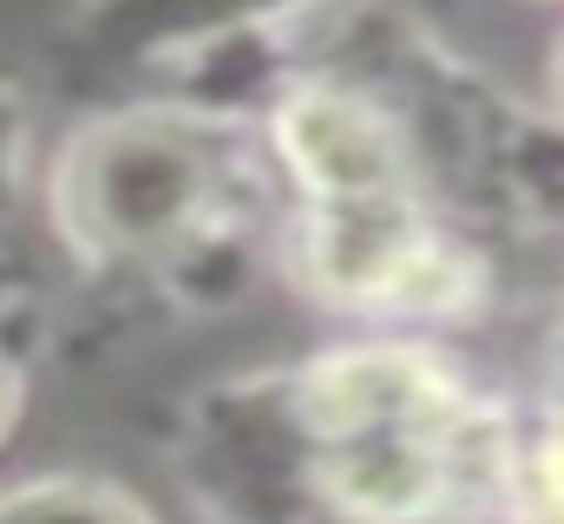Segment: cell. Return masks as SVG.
<instances>
[{
  "label": "cell",
  "instance_id": "1",
  "mask_svg": "<svg viewBox=\"0 0 564 524\" xmlns=\"http://www.w3.org/2000/svg\"><path fill=\"white\" fill-rule=\"evenodd\" d=\"M512 400L473 387L421 335H368L243 381L197 433L237 524L499 518Z\"/></svg>",
  "mask_w": 564,
  "mask_h": 524
},
{
  "label": "cell",
  "instance_id": "5",
  "mask_svg": "<svg viewBox=\"0 0 564 524\" xmlns=\"http://www.w3.org/2000/svg\"><path fill=\"white\" fill-rule=\"evenodd\" d=\"M492 524H564V381L512 406Z\"/></svg>",
  "mask_w": 564,
  "mask_h": 524
},
{
  "label": "cell",
  "instance_id": "6",
  "mask_svg": "<svg viewBox=\"0 0 564 524\" xmlns=\"http://www.w3.org/2000/svg\"><path fill=\"white\" fill-rule=\"evenodd\" d=\"M0 524H158L139 499L93 472H46L0 492Z\"/></svg>",
  "mask_w": 564,
  "mask_h": 524
},
{
  "label": "cell",
  "instance_id": "8",
  "mask_svg": "<svg viewBox=\"0 0 564 524\" xmlns=\"http://www.w3.org/2000/svg\"><path fill=\"white\" fill-rule=\"evenodd\" d=\"M20 400H26V381H20V368H13V354L0 348V439L20 426Z\"/></svg>",
  "mask_w": 564,
  "mask_h": 524
},
{
  "label": "cell",
  "instance_id": "9",
  "mask_svg": "<svg viewBox=\"0 0 564 524\" xmlns=\"http://www.w3.org/2000/svg\"><path fill=\"white\" fill-rule=\"evenodd\" d=\"M545 92H552V112L564 119V33H558V46H552V66H545Z\"/></svg>",
  "mask_w": 564,
  "mask_h": 524
},
{
  "label": "cell",
  "instance_id": "7",
  "mask_svg": "<svg viewBox=\"0 0 564 524\" xmlns=\"http://www.w3.org/2000/svg\"><path fill=\"white\" fill-rule=\"evenodd\" d=\"M26 190V92L0 73V237Z\"/></svg>",
  "mask_w": 564,
  "mask_h": 524
},
{
  "label": "cell",
  "instance_id": "2",
  "mask_svg": "<svg viewBox=\"0 0 564 524\" xmlns=\"http://www.w3.org/2000/svg\"><path fill=\"white\" fill-rule=\"evenodd\" d=\"M270 144L230 106L139 99L93 112L53 157V223L79 262L132 282L197 288L237 275L270 223Z\"/></svg>",
  "mask_w": 564,
  "mask_h": 524
},
{
  "label": "cell",
  "instance_id": "4",
  "mask_svg": "<svg viewBox=\"0 0 564 524\" xmlns=\"http://www.w3.org/2000/svg\"><path fill=\"white\" fill-rule=\"evenodd\" d=\"M335 0H86L79 46L106 66H158V59H230L263 46L302 13Z\"/></svg>",
  "mask_w": 564,
  "mask_h": 524
},
{
  "label": "cell",
  "instance_id": "3",
  "mask_svg": "<svg viewBox=\"0 0 564 524\" xmlns=\"http://www.w3.org/2000/svg\"><path fill=\"white\" fill-rule=\"evenodd\" d=\"M282 262L315 302L355 321L453 328L473 321L486 302V262L453 237L426 184L341 204H289Z\"/></svg>",
  "mask_w": 564,
  "mask_h": 524
}]
</instances>
